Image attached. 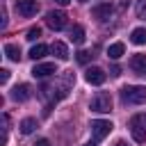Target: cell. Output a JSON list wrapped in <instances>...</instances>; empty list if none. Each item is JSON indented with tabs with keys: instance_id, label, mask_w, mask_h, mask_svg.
<instances>
[{
	"instance_id": "obj_1",
	"label": "cell",
	"mask_w": 146,
	"mask_h": 146,
	"mask_svg": "<svg viewBox=\"0 0 146 146\" xmlns=\"http://www.w3.org/2000/svg\"><path fill=\"white\" fill-rule=\"evenodd\" d=\"M121 100L125 105H141L146 103V87L141 84H128L121 89Z\"/></svg>"
},
{
	"instance_id": "obj_2",
	"label": "cell",
	"mask_w": 146,
	"mask_h": 146,
	"mask_svg": "<svg viewBox=\"0 0 146 146\" xmlns=\"http://www.w3.org/2000/svg\"><path fill=\"white\" fill-rule=\"evenodd\" d=\"M91 112H98V114H107L112 112V96L105 94V91H98L94 98H91Z\"/></svg>"
},
{
	"instance_id": "obj_3",
	"label": "cell",
	"mask_w": 146,
	"mask_h": 146,
	"mask_svg": "<svg viewBox=\"0 0 146 146\" xmlns=\"http://www.w3.org/2000/svg\"><path fill=\"white\" fill-rule=\"evenodd\" d=\"M130 132H132V139L139 144L146 139V114H135L130 119Z\"/></svg>"
},
{
	"instance_id": "obj_4",
	"label": "cell",
	"mask_w": 146,
	"mask_h": 146,
	"mask_svg": "<svg viewBox=\"0 0 146 146\" xmlns=\"http://www.w3.org/2000/svg\"><path fill=\"white\" fill-rule=\"evenodd\" d=\"M112 121H105V119H96V121H91V135H94V139H103V137H107L110 132H112Z\"/></svg>"
},
{
	"instance_id": "obj_5",
	"label": "cell",
	"mask_w": 146,
	"mask_h": 146,
	"mask_svg": "<svg viewBox=\"0 0 146 146\" xmlns=\"http://www.w3.org/2000/svg\"><path fill=\"white\" fill-rule=\"evenodd\" d=\"M16 11L23 16V18H30L39 11V2L36 0H16Z\"/></svg>"
},
{
	"instance_id": "obj_6",
	"label": "cell",
	"mask_w": 146,
	"mask_h": 146,
	"mask_svg": "<svg viewBox=\"0 0 146 146\" xmlns=\"http://www.w3.org/2000/svg\"><path fill=\"white\" fill-rule=\"evenodd\" d=\"M46 23L52 27V30H64L66 27V14L64 11H48L46 14Z\"/></svg>"
},
{
	"instance_id": "obj_7",
	"label": "cell",
	"mask_w": 146,
	"mask_h": 146,
	"mask_svg": "<svg viewBox=\"0 0 146 146\" xmlns=\"http://www.w3.org/2000/svg\"><path fill=\"white\" fill-rule=\"evenodd\" d=\"M112 11H114V9H112V5H110V2H100V5H96V7L91 9V16H94L96 21H100V23H103V21H110Z\"/></svg>"
},
{
	"instance_id": "obj_8",
	"label": "cell",
	"mask_w": 146,
	"mask_h": 146,
	"mask_svg": "<svg viewBox=\"0 0 146 146\" xmlns=\"http://www.w3.org/2000/svg\"><path fill=\"white\" fill-rule=\"evenodd\" d=\"M57 73V66L52 62H43V64H36L32 68V75L34 78H48V75H55Z\"/></svg>"
},
{
	"instance_id": "obj_9",
	"label": "cell",
	"mask_w": 146,
	"mask_h": 146,
	"mask_svg": "<svg viewBox=\"0 0 146 146\" xmlns=\"http://www.w3.org/2000/svg\"><path fill=\"white\" fill-rule=\"evenodd\" d=\"M130 68H132V73L146 78V55H139V52L132 55L130 57Z\"/></svg>"
},
{
	"instance_id": "obj_10",
	"label": "cell",
	"mask_w": 146,
	"mask_h": 146,
	"mask_svg": "<svg viewBox=\"0 0 146 146\" xmlns=\"http://www.w3.org/2000/svg\"><path fill=\"white\" fill-rule=\"evenodd\" d=\"M84 78H87V82H89V84H103L107 75H105V71H103V68H98V66H91V68H87Z\"/></svg>"
},
{
	"instance_id": "obj_11",
	"label": "cell",
	"mask_w": 146,
	"mask_h": 146,
	"mask_svg": "<svg viewBox=\"0 0 146 146\" xmlns=\"http://www.w3.org/2000/svg\"><path fill=\"white\" fill-rule=\"evenodd\" d=\"M30 96H32V94H30V87H27V84H16L14 91H11V98L18 100V103H25Z\"/></svg>"
},
{
	"instance_id": "obj_12",
	"label": "cell",
	"mask_w": 146,
	"mask_h": 146,
	"mask_svg": "<svg viewBox=\"0 0 146 146\" xmlns=\"http://www.w3.org/2000/svg\"><path fill=\"white\" fill-rule=\"evenodd\" d=\"M50 50H52V55H55L57 59H62V62H66V59H68V48H66V43L55 41V43L50 46Z\"/></svg>"
},
{
	"instance_id": "obj_13",
	"label": "cell",
	"mask_w": 146,
	"mask_h": 146,
	"mask_svg": "<svg viewBox=\"0 0 146 146\" xmlns=\"http://www.w3.org/2000/svg\"><path fill=\"white\" fill-rule=\"evenodd\" d=\"M130 41H132L135 46L146 43V27H135V30L130 32Z\"/></svg>"
},
{
	"instance_id": "obj_14",
	"label": "cell",
	"mask_w": 146,
	"mask_h": 146,
	"mask_svg": "<svg viewBox=\"0 0 146 146\" xmlns=\"http://www.w3.org/2000/svg\"><path fill=\"white\" fill-rule=\"evenodd\" d=\"M123 52H125V46H123L121 41H116V43H112V46L107 48V57H112V59L123 57Z\"/></svg>"
},
{
	"instance_id": "obj_15",
	"label": "cell",
	"mask_w": 146,
	"mask_h": 146,
	"mask_svg": "<svg viewBox=\"0 0 146 146\" xmlns=\"http://www.w3.org/2000/svg\"><path fill=\"white\" fill-rule=\"evenodd\" d=\"M5 55L11 59V62H21V48L16 43H5Z\"/></svg>"
},
{
	"instance_id": "obj_16",
	"label": "cell",
	"mask_w": 146,
	"mask_h": 146,
	"mask_svg": "<svg viewBox=\"0 0 146 146\" xmlns=\"http://www.w3.org/2000/svg\"><path fill=\"white\" fill-rule=\"evenodd\" d=\"M71 41L78 43V46L84 41V27H82V25H73V27H71Z\"/></svg>"
},
{
	"instance_id": "obj_17",
	"label": "cell",
	"mask_w": 146,
	"mask_h": 146,
	"mask_svg": "<svg viewBox=\"0 0 146 146\" xmlns=\"http://www.w3.org/2000/svg\"><path fill=\"white\" fill-rule=\"evenodd\" d=\"M46 52H48V46H43V43H36V46L30 48V57L32 59H41V57H46Z\"/></svg>"
},
{
	"instance_id": "obj_18",
	"label": "cell",
	"mask_w": 146,
	"mask_h": 146,
	"mask_svg": "<svg viewBox=\"0 0 146 146\" xmlns=\"http://www.w3.org/2000/svg\"><path fill=\"white\" fill-rule=\"evenodd\" d=\"M34 128H36V119H23V121H21V132H23V135L34 132Z\"/></svg>"
},
{
	"instance_id": "obj_19",
	"label": "cell",
	"mask_w": 146,
	"mask_h": 146,
	"mask_svg": "<svg viewBox=\"0 0 146 146\" xmlns=\"http://www.w3.org/2000/svg\"><path fill=\"white\" fill-rule=\"evenodd\" d=\"M39 36H41V27H30V30H27V34H25V39H27V41H36Z\"/></svg>"
},
{
	"instance_id": "obj_20",
	"label": "cell",
	"mask_w": 146,
	"mask_h": 146,
	"mask_svg": "<svg viewBox=\"0 0 146 146\" xmlns=\"http://www.w3.org/2000/svg\"><path fill=\"white\" fill-rule=\"evenodd\" d=\"M91 57H94V55H91V52H87V50H80V52L75 55V59H78L80 64H87V62H89Z\"/></svg>"
},
{
	"instance_id": "obj_21",
	"label": "cell",
	"mask_w": 146,
	"mask_h": 146,
	"mask_svg": "<svg viewBox=\"0 0 146 146\" xmlns=\"http://www.w3.org/2000/svg\"><path fill=\"white\" fill-rule=\"evenodd\" d=\"M137 16L146 18V0H137Z\"/></svg>"
},
{
	"instance_id": "obj_22",
	"label": "cell",
	"mask_w": 146,
	"mask_h": 146,
	"mask_svg": "<svg viewBox=\"0 0 146 146\" xmlns=\"http://www.w3.org/2000/svg\"><path fill=\"white\" fill-rule=\"evenodd\" d=\"M7 80H9V71H7V68H0V82L5 84Z\"/></svg>"
},
{
	"instance_id": "obj_23",
	"label": "cell",
	"mask_w": 146,
	"mask_h": 146,
	"mask_svg": "<svg viewBox=\"0 0 146 146\" xmlns=\"http://www.w3.org/2000/svg\"><path fill=\"white\" fill-rule=\"evenodd\" d=\"M110 73H112L114 78H119V75H121V68H119V66H112V71H110Z\"/></svg>"
},
{
	"instance_id": "obj_24",
	"label": "cell",
	"mask_w": 146,
	"mask_h": 146,
	"mask_svg": "<svg viewBox=\"0 0 146 146\" xmlns=\"http://www.w3.org/2000/svg\"><path fill=\"white\" fill-rule=\"evenodd\" d=\"M34 146H50V141H48V139H39Z\"/></svg>"
},
{
	"instance_id": "obj_25",
	"label": "cell",
	"mask_w": 146,
	"mask_h": 146,
	"mask_svg": "<svg viewBox=\"0 0 146 146\" xmlns=\"http://www.w3.org/2000/svg\"><path fill=\"white\" fill-rule=\"evenodd\" d=\"M55 2H57V5H68L71 0H55Z\"/></svg>"
},
{
	"instance_id": "obj_26",
	"label": "cell",
	"mask_w": 146,
	"mask_h": 146,
	"mask_svg": "<svg viewBox=\"0 0 146 146\" xmlns=\"http://www.w3.org/2000/svg\"><path fill=\"white\" fill-rule=\"evenodd\" d=\"M114 146H128V144H125V141H116Z\"/></svg>"
},
{
	"instance_id": "obj_27",
	"label": "cell",
	"mask_w": 146,
	"mask_h": 146,
	"mask_svg": "<svg viewBox=\"0 0 146 146\" xmlns=\"http://www.w3.org/2000/svg\"><path fill=\"white\" fill-rule=\"evenodd\" d=\"M84 146H96V144H94V141H89V144H84Z\"/></svg>"
},
{
	"instance_id": "obj_28",
	"label": "cell",
	"mask_w": 146,
	"mask_h": 146,
	"mask_svg": "<svg viewBox=\"0 0 146 146\" xmlns=\"http://www.w3.org/2000/svg\"><path fill=\"white\" fill-rule=\"evenodd\" d=\"M80 2H87V0H80Z\"/></svg>"
}]
</instances>
